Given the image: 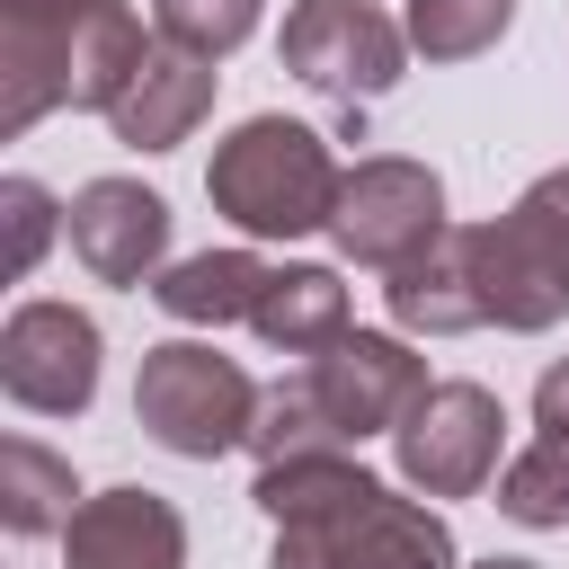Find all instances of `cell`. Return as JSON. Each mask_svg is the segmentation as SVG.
<instances>
[{
  "label": "cell",
  "instance_id": "4fadbf2b",
  "mask_svg": "<svg viewBox=\"0 0 569 569\" xmlns=\"http://www.w3.org/2000/svg\"><path fill=\"white\" fill-rule=\"evenodd\" d=\"M213 62L204 53H187V44H169V36H151V53L133 62V80H124V98L107 107V124H116V142L124 151H178L204 116H213Z\"/></svg>",
  "mask_w": 569,
  "mask_h": 569
},
{
  "label": "cell",
  "instance_id": "ffe728a7",
  "mask_svg": "<svg viewBox=\"0 0 569 569\" xmlns=\"http://www.w3.org/2000/svg\"><path fill=\"white\" fill-rule=\"evenodd\" d=\"M258 9H267V0H151V27H160L169 44L222 62V53H240V44L258 36Z\"/></svg>",
  "mask_w": 569,
  "mask_h": 569
},
{
  "label": "cell",
  "instance_id": "9c48e42d",
  "mask_svg": "<svg viewBox=\"0 0 569 569\" xmlns=\"http://www.w3.org/2000/svg\"><path fill=\"white\" fill-rule=\"evenodd\" d=\"M302 391L347 445H365L409 418V400L427 391V356H409V338H391V329H347L338 347L302 356Z\"/></svg>",
  "mask_w": 569,
  "mask_h": 569
},
{
  "label": "cell",
  "instance_id": "5b68a950",
  "mask_svg": "<svg viewBox=\"0 0 569 569\" xmlns=\"http://www.w3.org/2000/svg\"><path fill=\"white\" fill-rule=\"evenodd\" d=\"M249 418H258V382L204 347V338H160L142 347V373H133V427L151 445H169L178 462H213L231 445H249Z\"/></svg>",
  "mask_w": 569,
  "mask_h": 569
},
{
  "label": "cell",
  "instance_id": "52a82bcc",
  "mask_svg": "<svg viewBox=\"0 0 569 569\" xmlns=\"http://www.w3.org/2000/svg\"><path fill=\"white\" fill-rule=\"evenodd\" d=\"M391 462L418 498H480L507 471V409L489 382H427L391 427Z\"/></svg>",
  "mask_w": 569,
  "mask_h": 569
},
{
  "label": "cell",
  "instance_id": "7c38bea8",
  "mask_svg": "<svg viewBox=\"0 0 569 569\" xmlns=\"http://www.w3.org/2000/svg\"><path fill=\"white\" fill-rule=\"evenodd\" d=\"M62 569H187V516L160 489H98L62 525Z\"/></svg>",
  "mask_w": 569,
  "mask_h": 569
},
{
  "label": "cell",
  "instance_id": "ba28073f",
  "mask_svg": "<svg viewBox=\"0 0 569 569\" xmlns=\"http://www.w3.org/2000/svg\"><path fill=\"white\" fill-rule=\"evenodd\" d=\"M453 222H445V178L427 169V160H409V151H373V160H356L347 169V187H338V213H329V240L356 258V267H409L427 240H445Z\"/></svg>",
  "mask_w": 569,
  "mask_h": 569
},
{
  "label": "cell",
  "instance_id": "5bb4252c",
  "mask_svg": "<svg viewBox=\"0 0 569 569\" xmlns=\"http://www.w3.org/2000/svg\"><path fill=\"white\" fill-rule=\"evenodd\" d=\"M267 284H276V267L258 249H204V258L160 267L151 276V302L169 320H187V329H222V320H258Z\"/></svg>",
  "mask_w": 569,
  "mask_h": 569
},
{
  "label": "cell",
  "instance_id": "7a4b0ae2",
  "mask_svg": "<svg viewBox=\"0 0 569 569\" xmlns=\"http://www.w3.org/2000/svg\"><path fill=\"white\" fill-rule=\"evenodd\" d=\"M151 53L124 0H0V133L18 142L53 107L107 116Z\"/></svg>",
  "mask_w": 569,
  "mask_h": 569
},
{
  "label": "cell",
  "instance_id": "e0dca14e",
  "mask_svg": "<svg viewBox=\"0 0 569 569\" xmlns=\"http://www.w3.org/2000/svg\"><path fill=\"white\" fill-rule=\"evenodd\" d=\"M249 453H258V462H302V453H356V445L311 409V391H302V373H293V382H267V391H258Z\"/></svg>",
  "mask_w": 569,
  "mask_h": 569
},
{
  "label": "cell",
  "instance_id": "3957f363",
  "mask_svg": "<svg viewBox=\"0 0 569 569\" xmlns=\"http://www.w3.org/2000/svg\"><path fill=\"white\" fill-rule=\"evenodd\" d=\"M462 293L480 329H560L569 320V169H542L507 213L453 231Z\"/></svg>",
  "mask_w": 569,
  "mask_h": 569
},
{
  "label": "cell",
  "instance_id": "9a60e30c",
  "mask_svg": "<svg viewBox=\"0 0 569 569\" xmlns=\"http://www.w3.org/2000/svg\"><path fill=\"white\" fill-rule=\"evenodd\" d=\"M267 347H284V356H320V347H338L356 320H347V284H338V267H276V284H267V302H258V320H249Z\"/></svg>",
  "mask_w": 569,
  "mask_h": 569
},
{
  "label": "cell",
  "instance_id": "8992f818",
  "mask_svg": "<svg viewBox=\"0 0 569 569\" xmlns=\"http://www.w3.org/2000/svg\"><path fill=\"white\" fill-rule=\"evenodd\" d=\"M409 53H418L409 27H391L373 0H293V9H284V36H276V62H284L302 89L338 98L347 116L373 107L382 89H400Z\"/></svg>",
  "mask_w": 569,
  "mask_h": 569
},
{
  "label": "cell",
  "instance_id": "603a6c76",
  "mask_svg": "<svg viewBox=\"0 0 569 569\" xmlns=\"http://www.w3.org/2000/svg\"><path fill=\"white\" fill-rule=\"evenodd\" d=\"M480 569H542V560H516V551H498V560H480Z\"/></svg>",
  "mask_w": 569,
  "mask_h": 569
},
{
  "label": "cell",
  "instance_id": "2e32d148",
  "mask_svg": "<svg viewBox=\"0 0 569 569\" xmlns=\"http://www.w3.org/2000/svg\"><path fill=\"white\" fill-rule=\"evenodd\" d=\"M71 507H80L71 462L53 445H36V436H9L0 445V516H9V533H62Z\"/></svg>",
  "mask_w": 569,
  "mask_h": 569
},
{
  "label": "cell",
  "instance_id": "d6986e66",
  "mask_svg": "<svg viewBox=\"0 0 569 569\" xmlns=\"http://www.w3.org/2000/svg\"><path fill=\"white\" fill-rule=\"evenodd\" d=\"M498 516L516 525H569V436H533L507 471H498Z\"/></svg>",
  "mask_w": 569,
  "mask_h": 569
},
{
  "label": "cell",
  "instance_id": "8fae6325",
  "mask_svg": "<svg viewBox=\"0 0 569 569\" xmlns=\"http://www.w3.org/2000/svg\"><path fill=\"white\" fill-rule=\"evenodd\" d=\"M62 231H71V258L98 284H151L169 267V204L142 178H89L62 204Z\"/></svg>",
  "mask_w": 569,
  "mask_h": 569
},
{
  "label": "cell",
  "instance_id": "30bf717a",
  "mask_svg": "<svg viewBox=\"0 0 569 569\" xmlns=\"http://www.w3.org/2000/svg\"><path fill=\"white\" fill-rule=\"evenodd\" d=\"M0 391L36 418H80L98 400V320L71 302H18L0 329Z\"/></svg>",
  "mask_w": 569,
  "mask_h": 569
},
{
  "label": "cell",
  "instance_id": "277c9868",
  "mask_svg": "<svg viewBox=\"0 0 569 569\" xmlns=\"http://www.w3.org/2000/svg\"><path fill=\"white\" fill-rule=\"evenodd\" d=\"M338 187H347V169H338L329 133H311V124H293V116H249V124H231V133L213 142V160H204L213 213H222L231 231H249V240L329 231Z\"/></svg>",
  "mask_w": 569,
  "mask_h": 569
},
{
  "label": "cell",
  "instance_id": "7402d4cb",
  "mask_svg": "<svg viewBox=\"0 0 569 569\" xmlns=\"http://www.w3.org/2000/svg\"><path fill=\"white\" fill-rule=\"evenodd\" d=\"M533 427H542V436H569V356L542 365V382H533Z\"/></svg>",
  "mask_w": 569,
  "mask_h": 569
},
{
  "label": "cell",
  "instance_id": "44dd1931",
  "mask_svg": "<svg viewBox=\"0 0 569 569\" xmlns=\"http://www.w3.org/2000/svg\"><path fill=\"white\" fill-rule=\"evenodd\" d=\"M0 213H9V276H36V258H44L62 204H53L36 178H9V187H0Z\"/></svg>",
  "mask_w": 569,
  "mask_h": 569
},
{
  "label": "cell",
  "instance_id": "ac0fdd59",
  "mask_svg": "<svg viewBox=\"0 0 569 569\" xmlns=\"http://www.w3.org/2000/svg\"><path fill=\"white\" fill-rule=\"evenodd\" d=\"M516 27V0H409V44L427 62H471Z\"/></svg>",
  "mask_w": 569,
  "mask_h": 569
},
{
  "label": "cell",
  "instance_id": "6da1fadb",
  "mask_svg": "<svg viewBox=\"0 0 569 569\" xmlns=\"http://www.w3.org/2000/svg\"><path fill=\"white\" fill-rule=\"evenodd\" d=\"M276 525L267 569H453V525L427 498H400L356 453L258 462L249 489Z\"/></svg>",
  "mask_w": 569,
  "mask_h": 569
}]
</instances>
